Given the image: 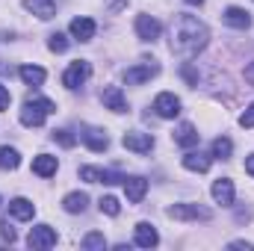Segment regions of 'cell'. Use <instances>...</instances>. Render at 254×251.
I'll return each instance as SVG.
<instances>
[{
	"label": "cell",
	"instance_id": "6da1fadb",
	"mask_svg": "<svg viewBox=\"0 0 254 251\" xmlns=\"http://www.w3.org/2000/svg\"><path fill=\"white\" fill-rule=\"evenodd\" d=\"M210 42V30L195 15H178L172 27V54L181 60H195Z\"/></svg>",
	"mask_w": 254,
	"mask_h": 251
},
{
	"label": "cell",
	"instance_id": "7a4b0ae2",
	"mask_svg": "<svg viewBox=\"0 0 254 251\" xmlns=\"http://www.w3.org/2000/svg\"><path fill=\"white\" fill-rule=\"evenodd\" d=\"M54 113H57V104L54 101H48V98H30L21 107V125L24 127H42L45 119L54 116Z\"/></svg>",
	"mask_w": 254,
	"mask_h": 251
},
{
	"label": "cell",
	"instance_id": "3957f363",
	"mask_svg": "<svg viewBox=\"0 0 254 251\" xmlns=\"http://www.w3.org/2000/svg\"><path fill=\"white\" fill-rule=\"evenodd\" d=\"M169 216L181 219V222H210L213 219V213L207 207H201V204H172Z\"/></svg>",
	"mask_w": 254,
	"mask_h": 251
},
{
	"label": "cell",
	"instance_id": "277c9868",
	"mask_svg": "<svg viewBox=\"0 0 254 251\" xmlns=\"http://www.w3.org/2000/svg\"><path fill=\"white\" fill-rule=\"evenodd\" d=\"M80 142L89 148V151H107L110 148V136L101 130V127H92V125H83L80 127Z\"/></svg>",
	"mask_w": 254,
	"mask_h": 251
},
{
	"label": "cell",
	"instance_id": "5b68a950",
	"mask_svg": "<svg viewBox=\"0 0 254 251\" xmlns=\"http://www.w3.org/2000/svg\"><path fill=\"white\" fill-rule=\"evenodd\" d=\"M89 74H92V65L86 63V60H77V63H71L68 68H65V74H63L65 89H80V86L89 80Z\"/></svg>",
	"mask_w": 254,
	"mask_h": 251
},
{
	"label": "cell",
	"instance_id": "8992f818",
	"mask_svg": "<svg viewBox=\"0 0 254 251\" xmlns=\"http://www.w3.org/2000/svg\"><path fill=\"white\" fill-rule=\"evenodd\" d=\"M157 74H160V65L151 60V63H142V65L127 68L122 77H125L127 86H142V83H148V80H151V77H157Z\"/></svg>",
	"mask_w": 254,
	"mask_h": 251
},
{
	"label": "cell",
	"instance_id": "52a82bcc",
	"mask_svg": "<svg viewBox=\"0 0 254 251\" xmlns=\"http://www.w3.org/2000/svg\"><path fill=\"white\" fill-rule=\"evenodd\" d=\"M154 113L160 119H178L181 116V98L172 95V92H160L154 98Z\"/></svg>",
	"mask_w": 254,
	"mask_h": 251
},
{
	"label": "cell",
	"instance_id": "ba28073f",
	"mask_svg": "<svg viewBox=\"0 0 254 251\" xmlns=\"http://www.w3.org/2000/svg\"><path fill=\"white\" fill-rule=\"evenodd\" d=\"M80 178L89 181V184H125V178L119 172H107V169H95V166H83L80 169Z\"/></svg>",
	"mask_w": 254,
	"mask_h": 251
},
{
	"label": "cell",
	"instance_id": "9c48e42d",
	"mask_svg": "<svg viewBox=\"0 0 254 251\" xmlns=\"http://www.w3.org/2000/svg\"><path fill=\"white\" fill-rule=\"evenodd\" d=\"M27 246H30V249H54V246H57V231H54L51 225H39V228L30 231Z\"/></svg>",
	"mask_w": 254,
	"mask_h": 251
},
{
	"label": "cell",
	"instance_id": "30bf717a",
	"mask_svg": "<svg viewBox=\"0 0 254 251\" xmlns=\"http://www.w3.org/2000/svg\"><path fill=\"white\" fill-rule=\"evenodd\" d=\"M122 145L133 154H151L154 148V136L151 133H125L122 136Z\"/></svg>",
	"mask_w": 254,
	"mask_h": 251
},
{
	"label": "cell",
	"instance_id": "8fae6325",
	"mask_svg": "<svg viewBox=\"0 0 254 251\" xmlns=\"http://www.w3.org/2000/svg\"><path fill=\"white\" fill-rule=\"evenodd\" d=\"M160 33H163V27H160L157 18H151V15H139V18H136V36H139L142 42H157Z\"/></svg>",
	"mask_w": 254,
	"mask_h": 251
},
{
	"label": "cell",
	"instance_id": "7c38bea8",
	"mask_svg": "<svg viewBox=\"0 0 254 251\" xmlns=\"http://www.w3.org/2000/svg\"><path fill=\"white\" fill-rule=\"evenodd\" d=\"M101 101H104V107L113 110V113H127V98L119 86H107V89L101 92Z\"/></svg>",
	"mask_w": 254,
	"mask_h": 251
},
{
	"label": "cell",
	"instance_id": "4fadbf2b",
	"mask_svg": "<svg viewBox=\"0 0 254 251\" xmlns=\"http://www.w3.org/2000/svg\"><path fill=\"white\" fill-rule=\"evenodd\" d=\"M222 21H225L228 27H234V30H249V27H252V15H249L246 9H240V6H228L225 15H222Z\"/></svg>",
	"mask_w": 254,
	"mask_h": 251
},
{
	"label": "cell",
	"instance_id": "5bb4252c",
	"mask_svg": "<svg viewBox=\"0 0 254 251\" xmlns=\"http://www.w3.org/2000/svg\"><path fill=\"white\" fill-rule=\"evenodd\" d=\"M210 192H213L216 204H222V207H234V181H231V178H219Z\"/></svg>",
	"mask_w": 254,
	"mask_h": 251
},
{
	"label": "cell",
	"instance_id": "9a60e30c",
	"mask_svg": "<svg viewBox=\"0 0 254 251\" xmlns=\"http://www.w3.org/2000/svg\"><path fill=\"white\" fill-rule=\"evenodd\" d=\"M136 246L139 249H154L157 243H160V234H157V228L154 225H148V222H139L136 225Z\"/></svg>",
	"mask_w": 254,
	"mask_h": 251
},
{
	"label": "cell",
	"instance_id": "2e32d148",
	"mask_svg": "<svg viewBox=\"0 0 254 251\" xmlns=\"http://www.w3.org/2000/svg\"><path fill=\"white\" fill-rule=\"evenodd\" d=\"M95 30H98V24H95L92 18H74V21H71V36H74L77 42L95 39Z\"/></svg>",
	"mask_w": 254,
	"mask_h": 251
},
{
	"label": "cell",
	"instance_id": "e0dca14e",
	"mask_svg": "<svg viewBox=\"0 0 254 251\" xmlns=\"http://www.w3.org/2000/svg\"><path fill=\"white\" fill-rule=\"evenodd\" d=\"M9 216L12 219H21V222H30L36 216V204L27 201V198H12L9 201Z\"/></svg>",
	"mask_w": 254,
	"mask_h": 251
},
{
	"label": "cell",
	"instance_id": "ac0fdd59",
	"mask_svg": "<svg viewBox=\"0 0 254 251\" xmlns=\"http://www.w3.org/2000/svg\"><path fill=\"white\" fill-rule=\"evenodd\" d=\"M24 9L33 12V15L42 18V21H51V18L57 15V3H54V0H24Z\"/></svg>",
	"mask_w": 254,
	"mask_h": 251
},
{
	"label": "cell",
	"instance_id": "d6986e66",
	"mask_svg": "<svg viewBox=\"0 0 254 251\" xmlns=\"http://www.w3.org/2000/svg\"><path fill=\"white\" fill-rule=\"evenodd\" d=\"M125 192H127V201L130 204H139L142 198H145V192H148V181L145 178H125Z\"/></svg>",
	"mask_w": 254,
	"mask_h": 251
},
{
	"label": "cell",
	"instance_id": "ffe728a7",
	"mask_svg": "<svg viewBox=\"0 0 254 251\" xmlns=\"http://www.w3.org/2000/svg\"><path fill=\"white\" fill-rule=\"evenodd\" d=\"M198 139H201V133H198L190 122H184V125L175 130V142H178L181 148H195V145H198Z\"/></svg>",
	"mask_w": 254,
	"mask_h": 251
},
{
	"label": "cell",
	"instance_id": "44dd1931",
	"mask_svg": "<svg viewBox=\"0 0 254 251\" xmlns=\"http://www.w3.org/2000/svg\"><path fill=\"white\" fill-rule=\"evenodd\" d=\"M57 169H60V163H57V157H51V154H39V157L33 160V172H36L39 178H51V175H57Z\"/></svg>",
	"mask_w": 254,
	"mask_h": 251
},
{
	"label": "cell",
	"instance_id": "7402d4cb",
	"mask_svg": "<svg viewBox=\"0 0 254 251\" xmlns=\"http://www.w3.org/2000/svg\"><path fill=\"white\" fill-rule=\"evenodd\" d=\"M210 163H213V157L210 154H201V151H190L184 157V169H190V172H207Z\"/></svg>",
	"mask_w": 254,
	"mask_h": 251
},
{
	"label": "cell",
	"instance_id": "603a6c76",
	"mask_svg": "<svg viewBox=\"0 0 254 251\" xmlns=\"http://www.w3.org/2000/svg\"><path fill=\"white\" fill-rule=\"evenodd\" d=\"M18 74H21V80H24L27 86H42V83H45V77H48V71H45V68H39V65H24Z\"/></svg>",
	"mask_w": 254,
	"mask_h": 251
},
{
	"label": "cell",
	"instance_id": "cb8c5ba5",
	"mask_svg": "<svg viewBox=\"0 0 254 251\" xmlns=\"http://www.w3.org/2000/svg\"><path fill=\"white\" fill-rule=\"evenodd\" d=\"M86 204H89V195L86 192H71V195H65V201H63L65 213H83Z\"/></svg>",
	"mask_w": 254,
	"mask_h": 251
},
{
	"label": "cell",
	"instance_id": "d4e9b609",
	"mask_svg": "<svg viewBox=\"0 0 254 251\" xmlns=\"http://www.w3.org/2000/svg\"><path fill=\"white\" fill-rule=\"evenodd\" d=\"M18 166H21V154H18L15 148H6V145H3V148H0V169L9 172V169H18Z\"/></svg>",
	"mask_w": 254,
	"mask_h": 251
},
{
	"label": "cell",
	"instance_id": "484cf974",
	"mask_svg": "<svg viewBox=\"0 0 254 251\" xmlns=\"http://www.w3.org/2000/svg\"><path fill=\"white\" fill-rule=\"evenodd\" d=\"M231 154H234V142H231L228 136H219V139L213 142V157H216V160H228Z\"/></svg>",
	"mask_w": 254,
	"mask_h": 251
},
{
	"label": "cell",
	"instance_id": "4316f807",
	"mask_svg": "<svg viewBox=\"0 0 254 251\" xmlns=\"http://www.w3.org/2000/svg\"><path fill=\"white\" fill-rule=\"evenodd\" d=\"M83 249H89V251H104L107 249V240H104V234H98V231H92V234H86L83 237V243H80Z\"/></svg>",
	"mask_w": 254,
	"mask_h": 251
},
{
	"label": "cell",
	"instance_id": "83f0119b",
	"mask_svg": "<svg viewBox=\"0 0 254 251\" xmlns=\"http://www.w3.org/2000/svg\"><path fill=\"white\" fill-rule=\"evenodd\" d=\"M98 207H101V213H107V216H119V213H122V204H119V198H113V195H104V198L98 201Z\"/></svg>",
	"mask_w": 254,
	"mask_h": 251
},
{
	"label": "cell",
	"instance_id": "f1b7e54d",
	"mask_svg": "<svg viewBox=\"0 0 254 251\" xmlns=\"http://www.w3.org/2000/svg\"><path fill=\"white\" fill-rule=\"evenodd\" d=\"M51 139H54V142H60L63 148H74V142H77V139L71 136V130H65V127L54 130V133H51Z\"/></svg>",
	"mask_w": 254,
	"mask_h": 251
},
{
	"label": "cell",
	"instance_id": "f546056e",
	"mask_svg": "<svg viewBox=\"0 0 254 251\" xmlns=\"http://www.w3.org/2000/svg\"><path fill=\"white\" fill-rule=\"evenodd\" d=\"M68 45H71V42L65 39L63 33H54V36H51V42H48V48H51L54 54H65V51H68Z\"/></svg>",
	"mask_w": 254,
	"mask_h": 251
},
{
	"label": "cell",
	"instance_id": "4dcf8cb0",
	"mask_svg": "<svg viewBox=\"0 0 254 251\" xmlns=\"http://www.w3.org/2000/svg\"><path fill=\"white\" fill-rule=\"evenodd\" d=\"M0 237H3V243H15V240H18V237H15V228L9 225V219L0 225Z\"/></svg>",
	"mask_w": 254,
	"mask_h": 251
},
{
	"label": "cell",
	"instance_id": "1f68e13d",
	"mask_svg": "<svg viewBox=\"0 0 254 251\" xmlns=\"http://www.w3.org/2000/svg\"><path fill=\"white\" fill-rule=\"evenodd\" d=\"M181 74L187 77V83H190V86H198V71H195V68H192L190 63H187L184 68H181Z\"/></svg>",
	"mask_w": 254,
	"mask_h": 251
},
{
	"label": "cell",
	"instance_id": "d6a6232c",
	"mask_svg": "<svg viewBox=\"0 0 254 251\" xmlns=\"http://www.w3.org/2000/svg\"><path fill=\"white\" fill-rule=\"evenodd\" d=\"M240 125L243 127H254V104H249V110L240 116Z\"/></svg>",
	"mask_w": 254,
	"mask_h": 251
},
{
	"label": "cell",
	"instance_id": "836d02e7",
	"mask_svg": "<svg viewBox=\"0 0 254 251\" xmlns=\"http://www.w3.org/2000/svg\"><path fill=\"white\" fill-rule=\"evenodd\" d=\"M9 104H12V95H9V89L0 83V113H3V110H9Z\"/></svg>",
	"mask_w": 254,
	"mask_h": 251
},
{
	"label": "cell",
	"instance_id": "e575fe53",
	"mask_svg": "<svg viewBox=\"0 0 254 251\" xmlns=\"http://www.w3.org/2000/svg\"><path fill=\"white\" fill-rule=\"evenodd\" d=\"M127 6V0H110V9H113V12H119V9H125Z\"/></svg>",
	"mask_w": 254,
	"mask_h": 251
},
{
	"label": "cell",
	"instance_id": "d590c367",
	"mask_svg": "<svg viewBox=\"0 0 254 251\" xmlns=\"http://www.w3.org/2000/svg\"><path fill=\"white\" fill-rule=\"evenodd\" d=\"M246 80H249V86H254V63L246 65Z\"/></svg>",
	"mask_w": 254,
	"mask_h": 251
},
{
	"label": "cell",
	"instance_id": "8d00e7d4",
	"mask_svg": "<svg viewBox=\"0 0 254 251\" xmlns=\"http://www.w3.org/2000/svg\"><path fill=\"white\" fill-rule=\"evenodd\" d=\"M246 172L254 178V154H252V157H246Z\"/></svg>",
	"mask_w": 254,
	"mask_h": 251
},
{
	"label": "cell",
	"instance_id": "74e56055",
	"mask_svg": "<svg viewBox=\"0 0 254 251\" xmlns=\"http://www.w3.org/2000/svg\"><path fill=\"white\" fill-rule=\"evenodd\" d=\"M231 249H246V251H249V249H254V246H252V243H231Z\"/></svg>",
	"mask_w": 254,
	"mask_h": 251
},
{
	"label": "cell",
	"instance_id": "f35d334b",
	"mask_svg": "<svg viewBox=\"0 0 254 251\" xmlns=\"http://www.w3.org/2000/svg\"><path fill=\"white\" fill-rule=\"evenodd\" d=\"M187 3H190V6H201V3H204V0H187Z\"/></svg>",
	"mask_w": 254,
	"mask_h": 251
}]
</instances>
